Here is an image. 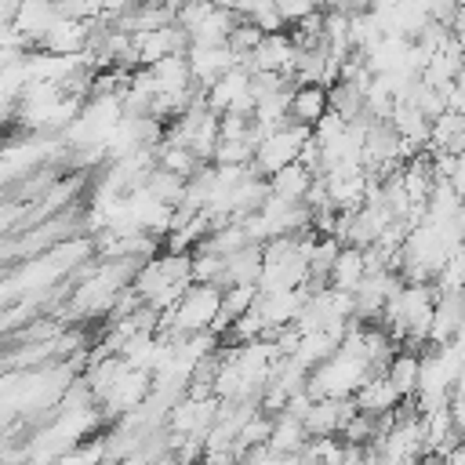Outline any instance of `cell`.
<instances>
[{"label":"cell","instance_id":"obj_1","mask_svg":"<svg viewBox=\"0 0 465 465\" xmlns=\"http://www.w3.org/2000/svg\"><path fill=\"white\" fill-rule=\"evenodd\" d=\"M305 138H309V127H302V124H283V127L269 131V134L254 145V153H251V171H254L258 178H269V174H276L280 167L294 163Z\"/></svg>","mask_w":465,"mask_h":465},{"label":"cell","instance_id":"obj_2","mask_svg":"<svg viewBox=\"0 0 465 465\" xmlns=\"http://www.w3.org/2000/svg\"><path fill=\"white\" fill-rule=\"evenodd\" d=\"M185 65H189V76H193V87H211L222 73H229L232 65H240L236 62V54L225 47V44H211V47H203V44H189L185 47Z\"/></svg>","mask_w":465,"mask_h":465},{"label":"cell","instance_id":"obj_3","mask_svg":"<svg viewBox=\"0 0 465 465\" xmlns=\"http://www.w3.org/2000/svg\"><path fill=\"white\" fill-rule=\"evenodd\" d=\"M356 414L352 407V396L349 400H312L309 411L302 414V429L309 440H320V436H338L341 425Z\"/></svg>","mask_w":465,"mask_h":465},{"label":"cell","instance_id":"obj_4","mask_svg":"<svg viewBox=\"0 0 465 465\" xmlns=\"http://www.w3.org/2000/svg\"><path fill=\"white\" fill-rule=\"evenodd\" d=\"M87 47V22H76V18H65V15H54L51 25L44 29L36 51H47V54H62V58H73Z\"/></svg>","mask_w":465,"mask_h":465},{"label":"cell","instance_id":"obj_5","mask_svg":"<svg viewBox=\"0 0 465 465\" xmlns=\"http://www.w3.org/2000/svg\"><path fill=\"white\" fill-rule=\"evenodd\" d=\"M400 403H403V400L396 396V389L389 385V378H385L381 371H378V374H367V378H363V385L352 392V407H356L360 414H367V418L392 414Z\"/></svg>","mask_w":465,"mask_h":465},{"label":"cell","instance_id":"obj_6","mask_svg":"<svg viewBox=\"0 0 465 465\" xmlns=\"http://www.w3.org/2000/svg\"><path fill=\"white\" fill-rule=\"evenodd\" d=\"M247 69L243 65H232L229 73H222L211 87H203V105H207V113H214V116H225L243 94H247Z\"/></svg>","mask_w":465,"mask_h":465},{"label":"cell","instance_id":"obj_7","mask_svg":"<svg viewBox=\"0 0 465 465\" xmlns=\"http://www.w3.org/2000/svg\"><path fill=\"white\" fill-rule=\"evenodd\" d=\"M323 113H327V87H320V84H294V87H291L287 124L312 127Z\"/></svg>","mask_w":465,"mask_h":465},{"label":"cell","instance_id":"obj_8","mask_svg":"<svg viewBox=\"0 0 465 465\" xmlns=\"http://www.w3.org/2000/svg\"><path fill=\"white\" fill-rule=\"evenodd\" d=\"M262 276V247L258 243H243L240 251L222 258V280L218 287H232V283H258Z\"/></svg>","mask_w":465,"mask_h":465},{"label":"cell","instance_id":"obj_9","mask_svg":"<svg viewBox=\"0 0 465 465\" xmlns=\"http://www.w3.org/2000/svg\"><path fill=\"white\" fill-rule=\"evenodd\" d=\"M309 185H312V174H309L302 163H287V167H280L276 174H269V178H265L269 196L287 200V203H302V200H305V193H309Z\"/></svg>","mask_w":465,"mask_h":465},{"label":"cell","instance_id":"obj_10","mask_svg":"<svg viewBox=\"0 0 465 465\" xmlns=\"http://www.w3.org/2000/svg\"><path fill=\"white\" fill-rule=\"evenodd\" d=\"M381 374L389 378V385L396 389L400 400H411L414 389H418V352L414 349H396Z\"/></svg>","mask_w":465,"mask_h":465},{"label":"cell","instance_id":"obj_11","mask_svg":"<svg viewBox=\"0 0 465 465\" xmlns=\"http://www.w3.org/2000/svg\"><path fill=\"white\" fill-rule=\"evenodd\" d=\"M363 280V251L360 247H349V243H341V251H338V258L331 262V272H327V287H334V291H356V283Z\"/></svg>","mask_w":465,"mask_h":465},{"label":"cell","instance_id":"obj_12","mask_svg":"<svg viewBox=\"0 0 465 465\" xmlns=\"http://www.w3.org/2000/svg\"><path fill=\"white\" fill-rule=\"evenodd\" d=\"M182 189H185V178H178V174H171V171H163V167H153V171L145 174V182H142V193H149V196H153L156 203H163V207H178Z\"/></svg>","mask_w":465,"mask_h":465}]
</instances>
